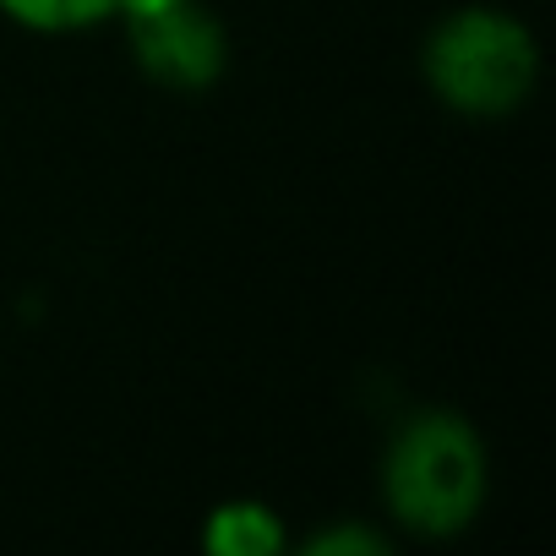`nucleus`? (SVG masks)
Returning <instances> with one entry per match:
<instances>
[{
	"label": "nucleus",
	"instance_id": "6",
	"mask_svg": "<svg viewBox=\"0 0 556 556\" xmlns=\"http://www.w3.org/2000/svg\"><path fill=\"white\" fill-rule=\"evenodd\" d=\"M306 556H388V534L371 523H323L317 534L301 540Z\"/></svg>",
	"mask_w": 556,
	"mask_h": 556
},
{
	"label": "nucleus",
	"instance_id": "3",
	"mask_svg": "<svg viewBox=\"0 0 556 556\" xmlns=\"http://www.w3.org/2000/svg\"><path fill=\"white\" fill-rule=\"evenodd\" d=\"M115 23L137 72L169 93H207L229 66V39L207 0H121Z\"/></svg>",
	"mask_w": 556,
	"mask_h": 556
},
{
	"label": "nucleus",
	"instance_id": "4",
	"mask_svg": "<svg viewBox=\"0 0 556 556\" xmlns=\"http://www.w3.org/2000/svg\"><path fill=\"white\" fill-rule=\"evenodd\" d=\"M290 545V529L262 496H229L202 518V551L213 556H278Z\"/></svg>",
	"mask_w": 556,
	"mask_h": 556
},
{
	"label": "nucleus",
	"instance_id": "2",
	"mask_svg": "<svg viewBox=\"0 0 556 556\" xmlns=\"http://www.w3.org/2000/svg\"><path fill=\"white\" fill-rule=\"evenodd\" d=\"M426 93L464 121H502L529 104L540 83V45L523 17L502 7H453L420 45Z\"/></svg>",
	"mask_w": 556,
	"mask_h": 556
},
{
	"label": "nucleus",
	"instance_id": "1",
	"mask_svg": "<svg viewBox=\"0 0 556 556\" xmlns=\"http://www.w3.org/2000/svg\"><path fill=\"white\" fill-rule=\"evenodd\" d=\"M377 491L388 518L415 540H458L491 491V453L469 415L458 409H415L393 426L377 469Z\"/></svg>",
	"mask_w": 556,
	"mask_h": 556
},
{
	"label": "nucleus",
	"instance_id": "5",
	"mask_svg": "<svg viewBox=\"0 0 556 556\" xmlns=\"http://www.w3.org/2000/svg\"><path fill=\"white\" fill-rule=\"evenodd\" d=\"M121 0H0V17H12L28 34H83L115 23Z\"/></svg>",
	"mask_w": 556,
	"mask_h": 556
}]
</instances>
